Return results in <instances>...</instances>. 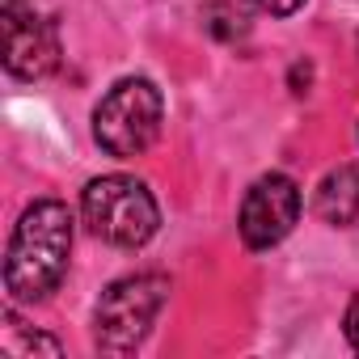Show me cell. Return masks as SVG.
<instances>
[{"label":"cell","instance_id":"obj_1","mask_svg":"<svg viewBox=\"0 0 359 359\" xmlns=\"http://www.w3.org/2000/svg\"><path fill=\"white\" fill-rule=\"evenodd\" d=\"M72 254V212L60 199H39L22 212L9 254H5V292L13 304L47 300L64 275Z\"/></svg>","mask_w":359,"mask_h":359},{"label":"cell","instance_id":"obj_2","mask_svg":"<svg viewBox=\"0 0 359 359\" xmlns=\"http://www.w3.org/2000/svg\"><path fill=\"white\" fill-rule=\"evenodd\" d=\"M81 216L93 237L118 250H140L156 237L161 229V208L152 191L131 173H106L93 177L81 195Z\"/></svg>","mask_w":359,"mask_h":359},{"label":"cell","instance_id":"obj_3","mask_svg":"<svg viewBox=\"0 0 359 359\" xmlns=\"http://www.w3.org/2000/svg\"><path fill=\"white\" fill-rule=\"evenodd\" d=\"M169 304V275L161 271H140L114 279L97 309H93V342L102 355H131L148 334L161 309Z\"/></svg>","mask_w":359,"mask_h":359},{"label":"cell","instance_id":"obj_4","mask_svg":"<svg viewBox=\"0 0 359 359\" xmlns=\"http://www.w3.org/2000/svg\"><path fill=\"white\" fill-rule=\"evenodd\" d=\"M165 118V97L148 76H123L110 85V93L93 110V140L102 152L127 161L156 144Z\"/></svg>","mask_w":359,"mask_h":359},{"label":"cell","instance_id":"obj_5","mask_svg":"<svg viewBox=\"0 0 359 359\" xmlns=\"http://www.w3.org/2000/svg\"><path fill=\"white\" fill-rule=\"evenodd\" d=\"M5 30V68L18 81H43L60 68V30L26 0H5L0 9Z\"/></svg>","mask_w":359,"mask_h":359},{"label":"cell","instance_id":"obj_6","mask_svg":"<svg viewBox=\"0 0 359 359\" xmlns=\"http://www.w3.org/2000/svg\"><path fill=\"white\" fill-rule=\"evenodd\" d=\"M296 220H300V187L287 173H266L245 191L237 229L250 250H271L296 229Z\"/></svg>","mask_w":359,"mask_h":359},{"label":"cell","instance_id":"obj_7","mask_svg":"<svg viewBox=\"0 0 359 359\" xmlns=\"http://www.w3.org/2000/svg\"><path fill=\"white\" fill-rule=\"evenodd\" d=\"M317 216L334 229H355L359 224V165H338L321 177L317 187Z\"/></svg>","mask_w":359,"mask_h":359},{"label":"cell","instance_id":"obj_8","mask_svg":"<svg viewBox=\"0 0 359 359\" xmlns=\"http://www.w3.org/2000/svg\"><path fill=\"white\" fill-rule=\"evenodd\" d=\"M5 355H13V359H30V355H60L64 346L51 338V334H30L18 317H13V309L5 313V346H0Z\"/></svg>","mask_w":359,"mask_h":359},{"label":"cell","instance_id":"obj_9","mask_svg":"<svg viewBox=\"0 0 359 359\" xmlns=\"http://www.w3.org/2000/svg\"><path fill=\"white\" fill-rule=\"evenodd\" d=\"M216 9H203V22H208V30L216 34V39H224V43H233V39H241L245 34V18L229 5V0H212Z\"/></svg>","mask_w":359,"mask_h":359},{"label":"cell","instance_id":"obj_10","mask_svg":"<svg viewBox=\"0 0 359 359\" xmlns=\"http://www.w3.org/2000/svg\"><path fill=\"white\" fill-rule=\"evenodd\" d=\"M254 9H262V13H271V18H292L304 0H250Z\"/></svg>","mask_w":359,"mask_h":359},{"label":"cell","instance_id":"obj_11","mask_svg":"<svg viewBox=\"0 0 359 359\" xmlns=\"http://www.w3.org/2000/svg\"><path fill=\"white\" fill-rule=\"evenodd\" d=\"M342 325H346V342L359 351V296H351V304H346V321H342Z\"/></svg>","mask_w":359,"mask_h":359}]
</instances>
